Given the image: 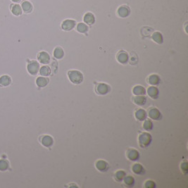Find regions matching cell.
Returning a JSON list of instances; mask_svg holds the SVG:
<instances>
[{
    "instance_id": "6da1fadb",
    "label": "cell",
    "mask_w": 188,
    "mask_h": 188,
    "mask_svg": "<svg viewBox=\"0 0 188 188\" xmlns=\"http://www.w3.org/2000/svg\"><path fill=\"white\" fill-rule=\"evenodd\" d=\"M68 79L73 84L75 85H79L83 81V75L79 71H68Z\"/></svg>"
},
{
    "instance_id": "7a4b0ae2",
    "label": "cell",
    "mask_w": 188,
    "mask_h": 188,
    "mask_svg": "<svg viewBox=\"0 0 188 188\" xmlns=\"http://www.w3.org/2000/svg\"><path fill=\"white\" fill-rule=\"evenodd\" d=\"M152 142V136L149 133H142L138 138L139 145L142 148H146L149 147Z\"/></svg>"
},
{
    "instance_id": "3957f363",
    "label": "cell",
    "mask_w": 188,
    "mask_h": 188,
    "mask_svg": "<svg viewBox=\"0 0 188 188\" xmlns=\"http://www.w3.org/2000/svg\"><path fill=\"white\" fill-rule=\"evenodd\" d=\"M111 88L109 85L106 83H99L96 85L95 92L99 95H106L110 92Z\"/></svg>"
},
{
    "instance_id": "277c9868",
    "label": "cell",
    "mask_w": 188,
    "mask_h": 188,
    "mask_svg": "<svg viewBox=\"0 0 188 188\" xmlns=\"http://www.w3.org/2000/svg\"><path fill=\"white\" fill-rule=\"evenodd\" d=\"M147 115L151 119L154 120H159L162 118L161 113L160 112V111L158 109L155 108V107H151L148 110Z\"/></svg>"
},
{
    "instance_id": "5b68a950",
    "label": "cell",
    "mask_w": 188,
    "mask_h": 188,
    "mask_svg": "<svg viewBox=\"0 0 188 188\" xmlns=\"http://www.w3.org/2000/svg\"><path fill=\"white\" fill-rule=\"evenodd\" d=\"M126 156L131 161H136L140 158V153L137 149L130 148L127 150Z\"/></svg>"
},
{
    "instance_id": "8992f818",
    "label": "cell",
    "mask_w": 188,
    "mask_h": 188,
    "mask_svg": "<svg viewBox=\"0 0 188 188\" xmlns=\"http://www.w3.org/2000/svg\"><path fill=\"white\" fill-rule=\"evenodd\" d=\"M76 22L72 19H66L63 21L61 24V28L65 31H70L75 28Z\"/></svg>"
},
{
    "instance_id": "52a82bcc",
    "label": "cell",
    "mask_w": 188,
    "mask_h": 188,
    "mask_svg": "<svg viewBox=\"0 0 188 188\" xmlns=\"http://www.w3.org/2000/svg\"><path fill=\"white\" fill-rule=\"evenodd\" d=\"M40 70V64L37 61H31L28 65V71L31 75H36Z\"/></svg>"
},
{
    "instance_id": "ba28073f",
    "label": "cell",
    "mask_w": 188,
    "mask_h": 188,
    "mask_svg": "<svg viewBox=\"0 0 188 188\" xmlns=\"http://www.w3.org/2000/svg\"><path fill=\"white\" fill-rule=\"evenodd\" d=\"M117 14L118 16L120 18H126L130 14V9L127 6L123 5L118 9Z\"/></svg>"
},
{
    "instance_id": "9c48e42d",
    "label": "cell",
    "mask_w": 188,
    "mask_h": 188,
    "mask_svg": "<svg viewBox=\"0 0 188 188\" xmlns=\"http://www.w3.org/2000/svg\"><path fill=\"white\" fill-rule=\"evenodd\" d=\"M96 169L100 172H106L109 169V166L107 161L104 160H99L95 164Z\"/></svg>"
},
{
    "instance_id": "30bf717a",
    "label": "cell",
    "mask_w": 188,
    "mask_h": 188,
    "mask_svg": "<svg viewBox=\"0 0 188 188\" xmlns=\"http://www.w3.org/2000/svg\"><path fill=\"white\" fill-rule=\"evenodd\" d=\"M116 59L119 63H122V64H125V63H127L128 62L129 56L127 52H124V51H120L117 54Z\"/></svg>"
},
{
    "instance_id": "8fae6325",
    "label": "cell",
    "mask_w": 188,
    "mask_h": 188,
    "mask_svg": "<svg viewBox=\"0 0 188 188\" xmlns=\"http://www.w3.org/2000/svg\"><path fill=\"white\" fill-rule=\"evenodd\" d=\"M147 94H148L149 97L151 99H157L159 96V90L155 86H150L147 89Z\"/></svg>"
},
{
    "instance_id": "7c38bea8",
    "label": "cell",
    "mask_w": 188,
    "mask_h": 188,
    "mask_svg": "<svg viewBox=\"0 0 188 188\" xmlns=\"http://www.w3.org/2000/svg\"><path fill=\"white\" fill-rule=\"evenodd\" d=\"M135 117L140 121H143L147 117V113L143 109H138L135 112Z\"/></svg>"
},
{
    "instance_id": "4fadbf2b",
    "label": "cell",
    "mask_w": 188,
    "mask_h": 188,
    "mask_svg": "<svg viewBox=\"0 0 188 188\" xmlns=\"http://www.w3.org/2000/svg\"><path fill=\"white\" fill-rule=\"evenodd\" d=\"M161 78L158 75L156 74H152L149 76L147 78V83L151 86H155V85H158L160 84Z\"/></svg>"
},
{
    "instance_id": "5bb4252c",
    "label": "cell",
    "mask_w": 188,
    "mask_h": 188,
    "mask_svg": "<svg viewBox=\"0 0 188 188\" xmlns=\"http://www.w3.org/2000/svg\"><path fill=\"white\" fill-rule=\"evenodd\" d=\"M38 60L40 63L43 64H47L50 61V56L48 53L45 52H42L38 54Z\"/></svg>"
},
{
    "instance_id": "9a60e30c",
    "label": "cell",
    "mask_w": 188,
    "mask_h": 188,
    "mask_svg": "<svg viewBox=\"0 0 188 188\" xmlns=\"http://www.w3.org/2000/svg\"><path fill=\"white\" fill-rule=\"evenodd\" d=\"M41 142L42 144V145L45 146V147H50L54 144V140L50 135H45L42 138Z\"/></svg>"
},
{
    "instance_id": "2e32d148",
    "label": "cell",
    "mask_w": 188,
    "mask_h": 188,
    "mask_svg": "<svg viewBox=\"0 0 188 188\" xmlns=\"http://www.w3.org/2000/svg\"><path fill=\"white\" fill-rule=\"evenodd\" d=\"M132 171L136 175H142L145 172V168L140 164H135L132 167Z\"/></svg>"
},
{
    "instance_id": "e0dca14e",
    "label": "cell",
    "mask_w": 188,
    "mask_h": 188,
    "mask_svg": "<svg viewBox=\"0 0 188 188\" xmlns=\"http://www.w3.org/2000/svg\"><path fill=\"white\" fill-rule=\"evenodd\" d=\"M133 102H134L135 104L138 106H144L147 102V98L143 95L135 96L133 98Z\"/></svg>"
},
{
    "instance_id": "ac0fdd59",
    "label": "cell",
    "mask_w": 188,
    "mask_h": 188,
    "mask_svg": "<svg viewBox=\"0 0 188 188\" xmlns=\"http://www.w3.org/2000/svg\"><path fill=\"white\" fill-rule=\"evenodd\" d=\"M146 92H146L145 88L141 85H136L133 88V94L135 96L145 95Z\"/></svg>"
},
{
    "instance_id": "d6986e66",
    "label": "cell",
    "mask_w": 188,
    "mask_h": 188,
    "mask_svg": "<svg viewBox=\"0 0 188 188\" xmlns=\"http://www.w3.org/2000/svg\"><path fill=\"white\" fill-rule=\"evenodd\" d=\"M83 21L85 23L88 25H92L94 24L95 22V17L93 15L92 13H87L85 16H84Z\"/></svg>"
},
{
    "instance_id": "ffe728a7",
    "label": "cell",
    "mask_w": 188,
    "mask_h": 188,
    "mask_svg": "<svg viewBox=\"0 0 188 188\" xmlns=\"http://www.w3.org/2000/svg\"><path fill=\"white\" fill-rule=\"evenodd\" d=\"M49 81L50 80H49L48 78L45 77H39L36 80V84H37L38 87H44L47 85V84L49 83Z\"/></svg>"
},
{
    "instance_id": "44dd1931",
    "label": "cell",
    "mask_w": 188,
    "mask_h": 188,
    "mask_svg": "<svg viewBox=\"0 0 188 188\" xmlns=\"http://www.w3.org/2000/svg\"><path fill=\"white\" fill-rule=\"evenodd\" d=\"M125 176H126V173H125V171L120 170V171H116V172L115 173L114 178L117 182H121L123 181Z\"/></svg>"
},
{
    "instance_id": "7402d4cb",
    "label": "cell",
    "mask_w": 188,
    "mask_h": 188,
    "mask_svg": "<svg viewBox=\"0 0 188 188\" xmlns=\"http://www.w3.org/2000/svg\"><path fill=\"white\" fill-rule=\"evenodd\" d=\"M152 40L157 44H162L164 42L163 35L159 32H154L152 34Z\"/></svg>"
},
{
    "instance_id": "603a6c76",
    "label": "cell",
    "mask_w": 188,
    "mask_h": 188,
    "mask_svg": "<svg viewBox=\"0 0 188 188\" xmlns=\"http://www.w3.org/2000/svg\"><path fill=\"white\" fill-rule=\"evenodd\" d=\"M123 182L125 185L127 186V187H133V185H134L135 184V178L131 176H125V177L123 179Z\"/></svg>"
},
{
    "instance_id": "cb8c5ba5",
    "label": "cell",
    "mask_w": 188,
    "mask_h": 188,
    "mask_svg": "<svg viewBox=\"0 0 188 188\" xmlns=\"http://www.w3.org/2000/svg\"><path fill=\"white\" fill-rule=\"evenodd\" d=\"M64 56V52H63V50L60 47H56L55 50L54 51V56L56 58V59H61Z\"/></svg>"
},
{
    "instance_id": "d4e9b609",
    "label": "cell",
    "mask_w": 188,
    "mask_h": 188,
    "mask_svg": "<svg viewBox=\"0 0 188 188\" xmlns=\"http://www.w3.org/2000/svg\"><path fill=\"white\" fill-rule=\"evenodd\" d=\"M76 30L80 33H86L88 31V26L84 23H79L76 27Z\"/></svg>"
},
{
    "instance_id": "484cf974",
    "label": "cell",
    "mask_w": 188,
    "mask_h": 188,
    "mask_svg": "<svg viewBox=\"0 0 188 188\" xmlns=\"http://www.w3.org/2000/svg\"><path fill=\"white\" fill-rule=\"evenodd\" d=\"M154 127V125H153L152 121L149 119H146L144 120V123H143V128L147 131H150L153 129Z\"/></svg>"
},
{
    "instance_id": "4316f807",
    "label": "cell",
    "mask_w": 188,
    "mask_h": 188,
    "mask_svg": "<svg viewBox=\"0 0 188 188\" xmlns=\"http://www.w3.org/2000/svg\"><path fill=\"white\" fill-rule=\"evenodd\" d=\"M40 73L42 76H49L51 74V69L47 66H44L40 69Z\"/></svg>"
},
{
    "instance_id": "83f0119b",
    "label": "cell",
    "mask_w": 188,
    "mask_h": 188,
    "mask_svg": "<svg viewBox=\"0 0 188 188\" xmlns=\"http://www.w3.org/2000/svg\"><path fill=\"white\" fill-rule=\"evenodd\" d=\"M11 81L12 80L8 76H3L0 78V85L1 86H8L11 83Z\"/></svg>"
},
{
    "instance_id": "f1b7e54d",
    "label": "cell",
    "mask_w": 188,
    "mask_h": 188,
    "mask_svg": "<svg viewBox=\"0 0 188 188\" xmlns=\"http://www.w3.org/2000/svg\"><path fill=\"white\" fill-rule=\"evenodd\" d=\"M22 9L25 13H30L32 10V5L29 1H24L22 3Z\"/></svg>"
},
{
    "instance_id": "f546056e",
    "label": "cell",
    "mask_w": 188,
    "mask_h": 188,
    "mask_svg": "<svg viewBox=\"0 0 188 188\" xmlns=\"http://www.w3.org/2000/svg\"><path fill=\"white\" fill-rule=\"evenodd\" d=\"M12 13L15 16H19L22 14V8L19 5L16 4L12 7Z\"/></svg>"
},
{
    "instance_id": "4dcf8cb0",
    "label": "cell",
    "mask_w": 188,
    "mask_h": 188,
    "mask_svg": "<svg viewBox=\"0 0 188 188\" xmlns=\"http://www.w3.org/2000/svg\"><path fill=\"white\" fill-rule=\"evenodd\" d=\"M9 168V164L6 161L0 160V171H6Z\"/></svg>"
},
{
    "instance_id": "1f68e13d",
    "label": "cell",
    "mask_w": 188,
    "mask_h": 188,
    "mask_svg": "<svg viewBox=\"0 0 188 188\" xmlns=\"http://www.w3.org/2000/svg\"><path fill=\"white\" fill-rule=\"evenodd\" d=\"M144 186H145V187L146 188H155L156 187V183H155L153 180H147V181L145 182Z\"/></svg>"
},
{
    "instance_id": "d6a6232c",
    "label": "cell",
    "mask_w": 188,
    "mask_h": 188,
    "mask_svg": "<svg viewBox=\"0 0 188 188\" xmlns=\"http://www.w3.org/2000/svg\"><path fill=\"white\" fill-rule=\"evenodd\" d=\"M180 168H181L182 171L186 175L188 171V167H187V162H183V163L181 164V166H180Z\"/></svg>"
},
{
    "instance_id": "836d02e7",
    "label": "cell",
    "mask_w": 188,
    "mask_h": 188,
    "mask_svg": "<svg viewBox=\"0 0 188 188\" xmlns=\"http://www.w3.org/2000/svg\"><path fill=\"white\" fill-rule=\"evenodd\" d=\"M13 1H14V2H19V1H21V0H12Z\"/></svg>"
}]
</instances>
